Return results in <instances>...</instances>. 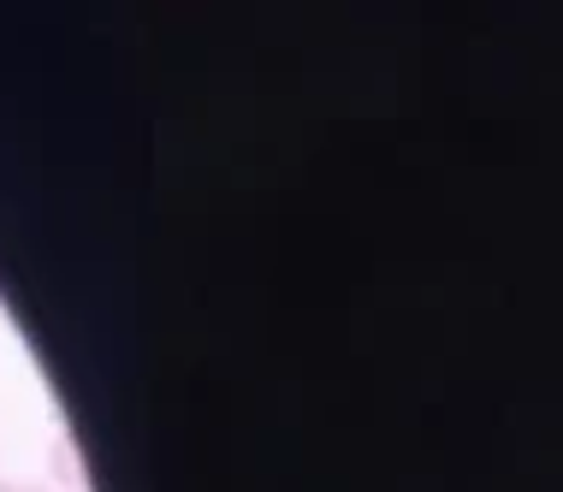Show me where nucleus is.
<instances>
[{
	"mask_svg": "<svg viewBox=\"0 0 563 492\" xmlns=\"http://www.w3.org/2000/svg\"><path fill=\"white\" fill-rule=\"evenodd\" d=\"M0 492H30V486H0Z\"/></svg>",
	"mask_w": 563,
	"mask_h": 492,
	"instance_id": "1",
	"label": "nucleus"
}]
</instances>
